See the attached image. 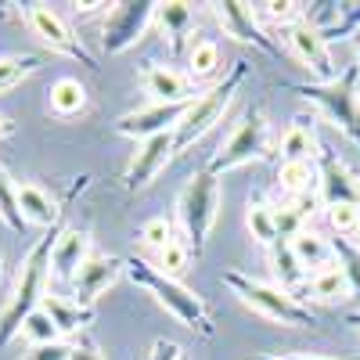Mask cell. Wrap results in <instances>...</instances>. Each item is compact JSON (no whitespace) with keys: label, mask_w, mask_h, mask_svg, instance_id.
I'll return each instance as SVG.
<instances>
[{"label":"cell","mask_w":360,"mask_h":360,"mask_svg":"<svg viewBox=\"0 0 360 360\" xmlns=\"http://www.w3.org/2000/svg\"><path fill=\"white\" fill-rule=\"evenodd\" d=\"M123 274L137 288H144L148 295H152L166 314H173L176 324H184L188 332H195L202 339H213V332H217V328H213V314H209L205 299L198 292H191L188 285H180L176 278H166L162 270L155 263H148L144 256H127L123 259Z\"/></svg>","instance_id":"cell-1"},{"label":"cell","mask_w":360,"mask_h":360,"mask_svg":"<svg viewBox=\"0 0 360 360\" xmlns=\"http://www.w3.org/2000/svg\"><path fill=\"white\" fill-rule=\"evenodd\" d=\"M62 231H47L40 242L29 249V256L22 259L18 266V278H15V288L8 295L4 310H0V349H4L15 335H22V324L25 317L40 310L44 295H47V281H51V256H54V242Z\"/></svg>","instance_id":"cell-2"},{"label":"cell","mask_w":360,"mask_h":360,"mask_svg":"<svg viewBox=\"0 0 360 360\" xmlns=\"http://www.w3.org/2000/svg\"><path fill=\"white\" fill-rule=\"evenodd\" d=\"M176 217H180V227H184V242H188L191 256L198 259L205 252V242L213 234L217 217H220V176L209 169L191 173L184 191L176 198Z\"/></svg>","instance_id":"cell-3"},{"label":"cell","mask_w":360,"mask_h":360,"mask_svg":"<svg viewBox=\"0 0 360 360\" xmlns=\"http://www.w3.org/2000/svg\"><path fill=\"white\" fill-rule=\"evenodd\" d=\"M245 76H249V65H245V62H234V69H231L217 86H209L205 94H195V101L188 105L184 119H180V127L173 130V148H176V155H184L195 141H202L209 130L220 123L224 112H227V105H231L234 94H238V86L245 83Z\"/></svg>","instance_id":"cell-4"},{"label":"cell","mask_w":360,"mask_h":360,"mask_svg":"<svg viewBox=\"0 0 360 360\" xmlns=\"http://www.w3.org/2000/svg\"><path fill=\"white\" fill-rule=\"evenodd\" d=\"M224 285L242 299L245 307H252L259 317L274 321V324H285V328H314L317 317L307 303H299V299L278 285H266V281H256L242 270H227L224 274Z\"/></svg>","instance_id":"cell-5"},{"label":"cell","mask_w":360,"mask_h":360,"mask_svg":"<svg viewBox=\"0 0 360 360\" xmlns=\"http://www.w3.org/2000/svg\"><path fill=\"white\" fill-rule=\"evenodd\" d=\"M356 83H360V69L349 65V69H342L339 79H332V83H295L292 90H295L303 101L317 105V108L360 148V90H356Z\"/></svg>","instance_id":"cell-6"},{"label":"cell","mask_w":360,"mask_h":360,"mask_svg":"<svg viewBox=\"0 0 360 360\" xmlns=\"http://www.w3.org/2000/svg\"><path fill=\"white\" fill-rule=\"evenodd\" d=\"M270 155V123H266V112L263 108H249L242 115V123L234 127V134L220 144V152L209 159V173H227L238 169L252 159H266Z\"/></svg>","instance_id":"cell-7"},{"label":"cell","mask_w":360,"mask_h":360,"mask_svg":"<svg viewBox=\"0 0 360 360\" xmlns=\"http://www.w3.org/2000/svg\"><path fill=\"white\" fill-rule=\"evenodd\" d=\"M155 8L159 4H152V0H127V4H112V11L105 15V25H101V51L105 54L130 51L148 33V25L155 22Z\"/></svg>","instance_id":"cell-8"},{"label":"cell","mask_w":360,"mask_h":360,"mask_svg":"<svg viewBox=\"0 0 360 360\" xmlns=\"http://www.w3.org/2000/svg\"><path fill=\"white\" fill-rule=\"evenodd\" d=\"M25 22H29V29H33V37H37L40 44H47L51 51L65 54V58H76V62L86 65V69H98V58L86 51V44L62 22V15H58L54 8H47V4H29V8H25Z\"/></svg>","instance_id":"cell-9"},{"label":"cell","mask_w":360,"mask_h":360,"mask_svg":"<svg viewBox=\"0 0 360 360\" xmlns=\"http://www.w3.org/2000/svg\"><path fill=\"white\" fill-rule=\"evenodd\" d=\"M285 40H288V51L295 54L299 65L314 69V83H332L339 79V69H335V58H332V44L324 40V33L317 25H310L307 18L295 22L285 29Z\"/></svg>","instance_id":"cell-10"},{"label":"cell","mask_w":360,"mask_h":360,"mask_svg":"<svg viewBox=\"0 0 360 360\" xmlns=\"http://www.w3.org/2000/svg\"><path fill=\"white\" fill-rule=\"evenodd\" d=\"M209 8H213V18L220 22V29L227 37H234L238 44H252L270 58H281V47L263 33L256 4H245V0H220V4H209Z\"/></svg>","instance_id":"cell-11"},{"label":"cell","mask_w":360,"mask_h":360,"mask_svg":"<svg viewBox=\"0 0 360 360\" xmlns=\"http://www.w3.org/2000/svg\"><path fill=\"white\" fill-rule=\"evenodd\" d=\"M191 101H176V105H144L137 112H127L115 119V134L123 137H134V141H148V137H159V134H173L180 127V119H184Z\"/></svg>","instance_id":"cell-12"},{"label":"cell","mask_w":360,"mask_h":360,"mask_svg":"<svg viewBox=\"0 0 360 360\" xmlns=\"http://www.w3.org/2000/svg\"><path fill=\"white\" fill-rule=\"evenodd\" d=\"M317 195H321L324 209L360 205V180L349 173V166L332 152V148H321L317 152Z\"/></svg>","instance_id":"cell-13"},{"label":"cell","mask_w":360,"mask_h":360,"mask_svg":"<svg viewBox=\"0 0 360 360\" xmlns=\"http://www.w3.org/2000/svg\"><path fill=\"white\" fill-rule=\"evenodd\" d=\"M176 155L173 148V134H159V137H148V141H137V152L130 155V166L123 173V184L130 195L144 191L152 180L166 169V162Z\"/></svg>","instance_id":"cell-14"},{"label":"cell","mask_w":360,"mask_h":360,"mask_svg":"<svg viewBox=\"0 0 360 360\" xmlns=\"http://www.w3.org/2000/svg\"><path fill=\"white\" fill-rule=\"evenodd\" d=\"M119 274H123V259H119V256L90 252L86 263L79 266V274L72 278V288H76V295H79V303H83V307H94V299H98L101 292H108Z\"/></svg>","instance_id":"cell-15"},{"label":"cell","mask_w":360,"mask_h":360,"mask_svg":"<svg viewBox=\"0 0 360 360\" xmlns=\"http://www.w3.org/2000/svg\"><path fill=\"white\" fill-rule=\"evenodd\" d=\"M191 76L180 72L173 65H159V62H148L144 69V90L152 94V101L159 105H176V101H195V90H191Z\"/></svg>","instance_id":"cell-16"},{"label":"cell","mask_w":360,"mask_h":360,"mask_svg":"<svg viewBox=\"0 0 360 360\" xmlns=\"http://www.w3.org/2000/svg\"><path fill=\"white\" fill-rule=\"evenodd\" d=\"M90 252L94 249H90V234L86 231H62L58 242H54V256H51V278L72 281Z\"/></svg>","instance_id":"cell-17"},{"label":"cell","mask_w":360,"mask_h":360,"mask_svg":"<svg viewBox=\"0 0 360 360\" xmlns=\"http://www.w3.org/2000/svg\"><path fill=\"white\" fill-rule=\"evenodd\" d=\"M155 22L162 25V37L169 40V51L180 54L184 51V40L195 33V22H198V11L188 0H166V4L155 8Z\"/></svg>","instance_id":"cell-18"},{"label":"cell","mask_w":360,"mask_h":360,"mask_svg":"<svg viewBox=\"0 0 360 360\" xmlns=\"http://www.w3.org/2000/svg\"><path fill=\"white\" fill-rule=\"evenodd\" d=\"M40 310L54 321V328H58L62 335H83L86 328L94 324V307H83L79 299H76V303H69V299L54 295L51 288H47V295H44Z\"/></svg>","instance_id":"cell-19"},{"label":"cell","mask_w":360,"mask_h":360,"mask_svg":"<svg viewBox=\"0 0 360 360\" xmlns=\"http://www.w3.org/2000/svg\"><path fill=\"white\" fill-rule=\"evenodd\" d=\"M18 209L25 224H40V227H58V202L40 188V184H18Z\"/></svg>","instance_id":"cell-20"},{"label":"cell","mask_w":360,"mask_h":360,"mask_svg":"<svg viewBox=\"0 0 360 360\" xmlns=\"http://www.w3.org/2000/svg\"><path fill=\"white\" fill-rule=\"evenodd\" d=\"M278 152H281V162H314V155L321 152L314 127H307V119H295V123L285 130Z\"/></svg>","instance_id":"cell-21"},{"label":"cell","mask_w":360,"mask_h":360,"mask_svg":"<svg viewBox=\"0 0 360 360\" xmlns=\"http://www.w3.org/2000/svg\"><path fill=\"white\" fill-rule=\"evenodd\" d=\"M270 270H274V278H278V288H285V292L310 281L303 263L295 259V252H292V245L285 242V238H278V242L270 245Z\"/></svg>","instance_id":"cell-22"},{"label":"cell","mask_w":360,"mask_h":360,"mask_svg":"<svg viewBox=\"0 0 360 360\" xmlns=\"http://www.w3.org/2000/svg\"><path fill=\"white\" fill-rule=\"evenodd\" d=\"M307 288H310V295L317 299V303H339V299L353 295V292H349V281H346V274H342V266H339L335 259L328 263V266H321V270H314L310 281H307Z\"/></svg>","instance_id":"cell-23"},{"label":"cell","mask_w":360,"mask_h":360,"mask_svg":"<svg viewBox=\"0 0 360 360\" xmlns=\"http://www.w3.org/2000/svg\"><path fill=\"white\" fill-rule=\"evenodd\" d=\"M292 252H295V259L303 263V270H321V266H328L332 263V242H328V238H321L317 231H299L295 238H292Z\"/></svg>","instance_id":"cell-24"},{"label":"cell","mask_w":360,"mask_h":360,"mask_svg":"<svg viewBox=\"0 0 360 360\" xmlns=\"http://www.w3.org/2000/svg\"><path fill=\"white\" fill-rule=\"evenodd\" d=\"M245 224H249V234L252 242L270 249L278 242V209L266 205L263 198H249V213H245Z\"/></svg>","instance_id":"cell-25"},{"label":"cell","mask_w":360,"mask_h":360,"mask_svg":"<svg viewBox=\"0 0 360 360\" xmlns=\"http://www.w3.org/2000/svg\"><path fill=\"white\" fill-rule=\"evenodd\" d=\"M86 108V86L72 76H62L54 86H51V112L58 119H72Z\"/></svg>","instance_id":"cell-26"},{"label":"cell","mask_w":360,"mask_h":360,"mask_svg":"<svg viewBox=\"0 0 360 360\" xmlns=\"http://www.w3.org/2000/svg\"><path fill=\"white\" fill-rule=\"evenodd\" d=\"M317 188V162H281L278 166V191L285 198H299Z\"/></svg>","instance_id":"cell-27"},{"label":"cell","mask_w":360,"mask_h":360,"mask_svg":"<svg viewBox=\"0 0 360 360\" xmlns=\"http://www.w3.org/2000/svg\"><path fill=\"white\" fill-rule=\"evenodd\" d=\"M217 72H220V47H217V40H195L188 47V76H191V83L213 79Z\"/></svg>","instance_id":"cell-28"},{"label":"cell","mask_w":360,"mask_h":360,"mask_svg":"<svg viewBox=\"0 0 360 360\" xmlns=\"http://www.w3.org/2000/svg\"><path fill=\"white\" fill-rule=\"evenodd\" d=\"M332 259L342 266L349 292L360 299V242H353V238H332Z\"/></svg>","instance_id":"cell-29"},{"label":"cell","mask_w":360,"mask_h":360,"mask_svg":"<svg viewBox=\"0 0 360 360\" xmlns=\"http://www.w3.org/2000/svg\"><path fill=\"white\" fill-rule=\"evenodd\" d=\"M40 69V54H4L0 58V94L11 86H18L25 76H33Z\"/></svg>","instance_id":"cell-30"},{"label":"cell","mask_w":360,"mask_h":360,"mask_svg":"<svg viewBox=\"0 0 360 360\" xmlns=\"http://www.w3.org/2000/svg\"><path fill=\"white\" fill-rule=\"evenodd\" d=\"M0 220H4L11 231H25V217L18 209V184L8 176L4 166H0Z\"/></svg>","instance_id":"cell-31"},{"label":"cell","mask_w":360,"mask_h":360,"mask_svg":"<svg viewBox=\"0 0 360 360\" xmlns=\"http://www.w3.org/2000/svg\"><path fill=\"white\" fill-rule=\"evenodd\" d=\"M259 18L274 22V25H295L307 18V4H295V0H266V4H256Z\"/></svg>","instance_id":"cell-32"},{"label":"cell","mask_w":360,"mask_h":360,"mask_svg":"<svg viewBox=\"0 0 360 360\" xmlns=\"http://www.w3.org/2000/svg\"><path fill=\"white\" fill-rule=\"evenodd\" d=\"M166 278H176L180 281V274L191 266V249H188V242H180V238H173V242L159 252V263H155Z\"/></svg>","instance_id":"cell-33"},{"label":"cell","mask_w":360,"mask_h":360,"mask_svg":"<svg viewBox=\"0 0 360 360\" xmlns=\"http://www.w3.org/2000/svg\"><path fill=\"white\" fill-rule=\"evenodd\" d=\"M22 335L33 342V346H47V342H58L62 339V332L54 328V321L44 314V310H33L25 317V324H22Z\"/></svg>","instance_id":"cell-34"},{"label":"cell","mask_w":360,"mask_h":360,"mask_svg":"<svg viewBox=\"0 0 360 360\" xmlns=\"http://www.w3.org/2000/svg\"><path fill=\"white\" fill-rule=\"evenodd\" d=\"M328 224H332L335 238H353L360 231V205H332L324 209Z\"/></svg>","instance_id":"cell-35"},{"label":"cell","mask_w":360,"mask_h":360,"mask_svg":"<svg viewBox=\"0 0 360 360\" xmlns=\"http://www.w3.org/2000/svg\"><path fill=\"white\" fill-rule=\"evenodd\" d=\"M173 238H176V234H173V224H169L166 217H152V220L141 227V245L152 249V252H162Z\"/></svg>","instance_id":"cell-36"},{"label":"cell","mask_w":360,"mask_h":360,"mask_svg":"<svg viewBox=\"0 0 360 360\" xmlns=\"http://www.w3.org/2000/svg\"><path fill=\"white\" fill-rule=\"evenodd\" d=\"M72 356V342L58 339V342H47V346H33L22 360H69Z\"/></svg>","instance_id":"cell-37"},{"label":"cell","mask_w":360,"mask_h":360,"mask_svg":"<svg viewBox=\"0 0 360 360\" xmlns=\"http://www.w3.org/2000/svg\"><path fill=\"white\" fill-rule=\"evenodd\" d=\"M69 360H105V356H101L98 342L83 332L79 339H72V356H69Z\"/></svg>","instance_id":"cell-38"},{"label":"cell","mask_w":360,"mask_h":360,"mask_svg":"<svg viewBox=\"0 0 360 360\" xmlns=\"http://www.w3.org/2000/svg\"><path fill=\"white\" fill-rule=\"evenodd\" d=\"M148 360H184V356H180V346H176L173 339H155Z\"/></svg>","instance_id":"cell-39"},{"label":"cell","mask_w":360,"mask_h":360,"mask_svg":"<svg viewBox=\"0 0 360 360\" xmlns=\"http://www.w3.org/2000/svg\"><path fill=\"white\" fill-rule=\"evenodd\" d=\"M252 360H332V356H317V353H259Z\"/></svg>","instance_id":"cell-40"},{"label":"cell","mask_w":360,"mask_h":360,"mask_svg":"<svg viewBox=\"0 0 360 360\" xmlns=\"http://www.w3.org/2000/svg\"><path fill=\"white\" fill-rule=\"evenodd\" d=\"M11 134V123H8V115H0V141H4Z\"/></svg>","instance_id":"cell-41"},{"label":"cell","mask_w":360,"mask_h":360,"mask_svg":"<svg viewBox=\"0 0 360 360\" xmlns=\"http://www.w3.org/2000/svg\"><path fill=\"white\" fill-rule=\"evenodd\" d=\"M349 324H353L356 332H360V310H353V314H349Z\"/></svg>","instance_id":"cell-42"},{"label":"cell","mask_w":360,"mask_h":360,"mask_svg":"<svg viewBox=\"0 0 360 360\" xmlns=\"http://www.w3.org/2000/svg\"><path fill=\"white\" fill-rule=\"evenodd\" d=\"M356 69H360V33H356Z\"/></svg>","instance_id":"cell-43"},{"label":"cell","mask_w":360,"mask_h":360,"mask_svg":"<svg viewBox=\"0 0 360 360\" xmlns=\"http://www.w3.org/2000/svg\"><path fill=\"white\" fill-rule=\"evenodd\" d=\"M0 18H8V4H0Z\"/></svg>","instance_id":"cell-44"},{"label":"cell","mask_w":360,"mask_h":360,"mask_svg":"<svg viewBox=\"0 0 360 360\" xmlns=\"http://www.w3.org/2000/svg\"><path fill=\"white\" fill-rule=\"evenodd\" d=\"M356 234H360V231H356Z\"/></svg>","instance_id":"cell-45"}]
</instances>
